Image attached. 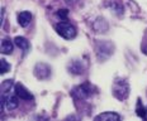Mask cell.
Masks as SVG:
<instances>
[{
    "label": "cell",
    "instance_id": "15",
    "mask_svg": "<svg viewBox=\"0 0 147 121\" xmlns=\"http://www.w3.org/2000/svg\"><path fill=\"white\" fill-rule=\"evenodd\" d=\"M0 64H1V67H0V73H1V74L8 73V72L10 71V64H9V63L4 58L0 59Z\"/></svg>",
    "mask_w": 147,
    "mask_h": 121
},
{
    "label": "cell",
    "instance_id": "6",
    "mask_svg": "<svg viewBox=\"0 0 147 121\" xmlns=\"http://www.w3.org/2000/svg\"><path fill=\"white\" fill-rule=\"evenodd\" d=\"M18 96L17 93H11L9 96H5V97H1L3 100V106L5 104V107H7L8 111H11V110H15L18 107Z\"/></svg>",
    "mask_w": 147,
    "mask_h": 121
},
{
    "label": "cell",
    "instance_id": "12",
    "mask_svg": "<svg viewBox=\"0 0 147 121\" xmlns=\"http://www.w3.org/2000/svg\"><path fill=\"white\" fill-rule=\"evenodd\" d=\"M95 120H104V121H115V120H121V116L115 112H103L100 115H98L95 117Z\"/></svg>",
    "mask_w": 147,
    "mask_h": 121
},
{
    "label": "cell",
    "instance_id": "4",
    "mask_svg": "<svg viewBox=\"0 0 147 121\" xmlns=\"http://www.w3.org/2000/svg\"><path fill=\"white\" fill-rule=\"evenodd\" d=\"M56 30L57 33L65 39H72L76 37V29L72 24L67 22H61L56 24Z\"/></svg>",
    "mask_w": 147,
    "mask_h": 121
},
{
    "label": "cell",
    "instance_id": "11",
    "mask_svg": "<svg viewBox=\"0 0 147 121\" xmlns=\"http://www.w3.org/2000/svg\"><path fill=\"white\" fill-rule=\"evenodd\" d=\"M13 42L10 41V39L8 38H4L1 41V45H0V49H1V53L3 54H10L11 52H13Z\"/></svg>",
    "mask_w": 147,
    "mask_h": 121
},
{
    "label": "cell",
    "instance_id": "16",
    "mask_svg": "<svg viewBox=\"0 0 147 121\" xmlns=\"http://www.w3.org/2000/svg\"><path fill=\"white\" fill-rule=\"evenodd\" d=\"M67 14H69V10H66V9H60V10L57 11V15H59L61 19H66Z\"/></svg>",
    "mask_w": 147,
    "mask_h": 121
},
{
    "label": "cell",
    "instance_id": "18",
    "mask_svg": "<svg viewBox=\"0 0 147 121\" xmlns=\"http://www.w3.org/2000/svg\"><path fill=\"white\" fill-rule=\"evenodd\" d=\"M145 53L147 54V47H146V49H145Z\"/></svg>",
    "mask_w": 147,
    "mask_h": 121
},
{
    "label": "cell",
    "instance_id": "10",
    "mask_svg": "<svg viewBox=\"0 0 147 121\" xmlns=\"http://www.w3.org/2000/svg\"><path fill=\"white\" fill-rule=\"evenodd\" d=\"M32 22V14L29 11H22L18 15V23L20 24V27L26 28V27L29 25V23Z\"/></svg>",
    "mask_w": 147,
    "mask_h": 121
},
{
    "label": "cell",
    "instance_id": "17",
    "mask_svg": "<svg viewBox=\"0 0 147 121\" xmlns=\"http://www.w3.org/2000/svg\"><path fill=\"white\" fill-rule=\"evenodd\" d=\"M75 1L76 0H65V3H67V4H70V5H72Z\"/></svg>",
    "mask_w": 147,
    "mask_h": 121
},
{
    "label": "cell",
    "instance_id": "14",
    "mask_svg": "<svg viewBox=\"0 0 147 121\" xmlns=\"http://www.w3.org/2000/svg\"><path fill=\"white\" fill-rule=\"evenodd\" d=\"M136 114L137 116H140L141 119H145L146 115H147V108H145L142 106V102H141V100L138 98V101H137V106H136Z\"/></svg>",
    "mask_w": 147,
    "mask_h": 121
},
{
    "label": "cell",
    "instance_id": "1",
    "mask_svg": "<svg viewBox=\"0 0 147 121\" xmlns=\"http://www.w3.org/2000/svg\"><path fill=\"white\" fill-rule=\"evenodd\" d=\"M112 92L119 101H124L125 98H128L129 96V84L125 80L122 78H115V81L113 82V87H112Z\"/></svg>",
    "mask_w": 147,
    "mask_h": 121
},
{
    "label": "cell",
    "instance_id": "13",
    "mask_svg": "<svg viewBox=\"0 0 147 121\" xmlns=\"http://www.w3.org/2000/svg\"><path fill=\"white\" fill-rule=\"evenodd\" d=\"M14 43H15L17 47H19L20 49H23V51H28L29 49V42L27 41L26 38H23V37H15Z\"/></svg>",
    "mask_w": 147,
    "mask_h": 121
},
{
    "label": "cell",
    "instance_id": "8",
    "mask_svg": "<svg viewBox=\"0 0 147 121\" xmlns=\"http://www.w3.org/2000/svg\"><path fill=\"white\" fill-rule=\"evenodd\" d=\"M67 68H69L70 73H72V74H81V73H84V69H85L84 64H82L80 61H71Z\"/></svg>",
    "mask_w": 147,
    "mask_h": 121
},
{
    "label": "cell",
    "instance_id": "5",
    "mask_svg": "<svg viewBox=\"0 0 147 121\" xmlns=\"http://www.w3.org/2000/svg\"><path fill=\"white\" fill-rule=\"evenodd\" d=\"M34 76L41 81L46 80L51 76V67L46 63H37L34 67Z\"/></svg>",
    "mask_w": 147,
    "mask_h": 121
},
{
    "label": "cell",
    "instance_id": "7",
    "mask_svg": "<svg viewBox=\"0 0 147 121\" xmlns=\"http://www.w3.org/2000/svg\"><path fill=\"white\" fill-rule=\"evenodd\" d=\"M15 93H17V96L19 98L26 100V101H32V100L34 98L32 93H30L22 83H17V84H15Z\"/></svg>",
    "mask_w": 147,
    "mask_h": 121
},
{
    "label": "cell",
    "instance_id": "9",
    "mask_svg": "<svg viewBox=\"0 0 147 121\" xmlns=\"http://www.w3.org/2000/svg\"><path fill=\"white\" fill-rule=\"evenodd\" d=\"M108 23H107L105 19H103V18H98L95 19V22L93 23V29L95 30L96 33H104L108 30Z\"/></svg>",
    "mask_w": 147,
    "mask_h": 121
},
{
    "label": "cell",
    "instance_id": "2",
    "mask_svg": "<svg viewBox=\"0 0 147 121\" xmlns=\"http://www.w3.org/2000/svg\"><path fill=\"white\" fill-rule=\"evenodd\" d=\"M114 52V44L110 41H98L95 44V56L100 62L108 59Z\"/></svg>",
    "mask_w": 147,
    "mask_h": 121
},
{
    "label": "cell",
    "instance_id": "3",
    "mask_svg": "<svg viewBox=\"0 0 147 121\" xmlns=\"http://www.w3.org/2000/svg\"><path fill=\"white\" fill-rule=\"evenodd\" d=\"M94 91H95V88L90 83H82L71 90V96L74 100H85L91 93H94Z\"/></svg>",
    "mask_w": 147,
    "mask_h": 121
}]
</instances>
